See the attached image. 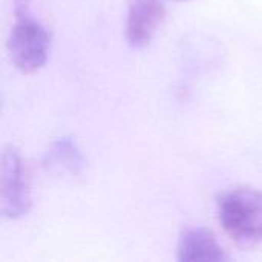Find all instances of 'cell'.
Segmentation results:
<instances>
[{
	"label": "cell",
	"instance_id": "6da1fadb",
	"mask_svg": "<svg viewBox=\"0 0 262 262\" xmlns=\"http://www.w3.org/2000/svg\"><path fill=\"white\" fill-rule=\"evenodd\" d=\"M14 15L15 23L6 41L9 60L21 72H35L49 57L51 32L32 17L31 0H14Z\"/></svg>",
	"mask_w": 262,
	"mask_h": 262
},
{
	"label": "cell",
	"instance_id": "7a4b0ae2",
	"mask_svg": "<svg viewBox=\"0 0 262 262\" xmlns=\"http://www.w3.org/2000/svg\"><path fill=\"white\" fill-rule=\"evenodd\" d=\"M218 220L224 232L238 244L262 243V190L236 187L220 195Z\"/></svg>",
	"mask_w": 262,
	"mask_h": 262
},
{
	"label": "cell",
	"instance_id": "3957f363",
	"mask_svg": "<svg viewBox=\"0 0 262 262\" xmlns=\"http://www.w3.org/2000/svg\"><path fill=\"white\" fill-rule=\"evenodd\" d=\"M31 209V189L25 161L14 146L2 154V216L18 220Z\"/></svg>",
	"mask_w": 262,
	"mask_h": 262
},
{
	"label": "cell",
	"instance_id": "277c9868",
	"mask_svg": "<svg viewBox=\"0 0 262 262\" xmlns=\"http://www.w3.org/2000/svg\"><path fill=\"white\" fill-rule=\"evenodd\" d=\"M167 17L160 0H129L126 17V38L135 48L147 46Z\"/></svg>",
	"mask_w": 262,
	"mask_h": 262
},
{
	"label": "cell",
	"instance_id": "5b68a950",
	"mask_svg": "<svg viewBox=\"0 0 262 262\" xmlns=\"http://www.w3.org/2000/svg\"><path fill=\"white\" fill-rule=\"evenodd\" d=\"M177 259L181 262H220L226 261L227 255L210 230L193 227L183 232L177 247Z\"/></svg>",
	"mask_w": 262,
	"mask_h": 262
},
{
	"label": "cell",
	"instance_id": "8992f818",
	"mask_svg": "<svg viewBox=\"0 0 262 262\" xmlns=\"http://www.w3.org/2000/svg\"><path fill=\"white\" fill-rule=\"evenodd\" d=\"M45 166L51 170L68 172L71 175H78L84 166L83 155L72 138L57 140L46 154Z\"/></svg>",
	"mask_w": 262,
	"mask_h": 262
},
{
	"label": "cell",
	"instance_id": "52a82bcc",
	"mask_svg": "<svg viewBox=\"0 0 262 262\" xmlns=\"http://www.w3.org/2000/svg\"><path fill=\"white\" fill-rule=\"evenodd\" d=\"M177 2H189V0H177Z\"/></svg>",
	"mask_w": 262,
	"mask_h": 262
}]
</instances>
